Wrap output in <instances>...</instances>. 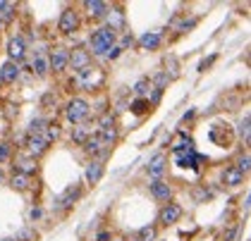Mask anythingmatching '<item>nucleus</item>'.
<instances>
[{"mask_svg": "<svg viewBox=\"0 0 251 241\" xmlns=\"http://www.w3.org/2000/svg\"><path fill=\"white\" fill-rule=\"evenodd\" d=\"M0 241H15V239H0Z\"/></svg>", "mask_w": 251, "mask_h": 241, "instance_id": "nucleus-47", "label": "nucleus"}, {"mask_svg": "<svg viewBox=\"0 0 251 241\" xmlns=\"http://www.w3.org/2000/svg\"><path fill=\"white\" fill-rule=\"evenodd\" d=\"M120 53H122V50H120L117 46H113V48H110V50L105 53V57H108V60H115V57H120Z\"/></svg>", "mask_w": 251, "mask_h": 241, "instance_id": "nucleus-38", "label": "nucleus"}, {"mask_svg": "<svg viewBox=\"0 0 251 241\" xmlns=\"http://www.w3.org/2000/svg\"><path fill=\"white\" fill-rule=\"evenodd\" d=\"M24 53H26L24 38L22 36L10 38V43H7V55H10V60H12V62H20L22 57H24Z\"/></svg>", "mask_w": 251, "mask_h": 241, "instance_id": "nucleus-11", "label": "nucleus"}, {"mask_svg": "<svg viewBox=\"0 0 251 241\" xmlns=\"http://www.w3.org/2000/svg\"><path fill=\"white\" fill-rule=\"evenodd\" d=\"M75 84L79 89H84V91H94V89H98L103 84V74L98 72L96 67H86V70L75 74Z\"/></svg>", "mask_w": 251, "mask_h": 241, "instance_id": "nucleus-3", "label": "nucleus"}, {"mask_svg": "<svg viewBox=\"0 0 251 241\" xmlns=\"http://www.w3.org/2000/svg\"><path fill=\"white\" fill-rule=\"evenodd\" d=\"M10 155H12V144H10V141H2V144H0V163L10 160Z\"/></svg>", "mask_w": 251, "mask_h": 241, "instance_id": "nucleus-34", "label": "nucleus"}, {"mask_svg": "<svg viewBox=\"0 0 251 241\" xmlns=\"http://www.w3.org/2000/svg\"><path fill=\"white\" fill-rule=\"evenodd\" d=\"M213 60H215V55H213V57H208V60H203V62H201V65H199V72H206V67H208V65H211Z\"/></svg>", "mask_w": 251, "mask_h": 241, "instance_id": "nucleus-41", "label": "nucleus"}, {"mask_svg": "<svg viewBox=\"0 0 251 241\" xmlns=\"http://www.w3.org/2000/svg\"><path fill=\"white\" fill-rule=\"evenodd\" d=\"M105 19H108V29H113L115 34H117V29L125 26V12H122L120 7H110L108 15H105Z\"/></svg>", "mask_w": 251, "mask_h": 241, "instance_id": "nucleus-17", "label": "nucleus"}, {"mask_svg": "<svg viewBox=\"0 0 251 241\" xmlns=\"http://www.w3.org/2000/svg\"><path fill=\"white\" fill-rule=\"evenodd\" d=\"M79 196H81V189H79V186H75V189H67V191H65V196L58 201V205H55V208H58V210H67V208H72V205H75V201H77Z\"/></svg>", "mask_w": 251, "mask_h": 241, "instance_id": "nucleus-18", "label": "nucleus"}, {"mask_svg": "<svg viewBox=\"0 0 251 241\" xmlns=\"http://www.w3.org/2000/svg\"><path fill=\"white\" fill-rule=\"evenodd\" d=\"M151 196H153L155 201H160V203H170V198H173V186L168 184L165 179H155L153 184H151Z\"/></svg>", "mask_w": 251, "mask_h": 241, "instance_id": "nucleus-6", "label": "nucleus"}, {"mask_svg": "<svg viewBox=\"0 0 251 241\" xmlns=\"http://www.w3.org/2000/svg\"><path fill=\"white\" fill-rule=\"evenodd\" d=\"M237 169L242 172V174H249V169H251V158H249V153H244V155H239V160H237Z\"/></svg>", "mask_w": 251, "mask_h": 241, "instance_id": "nucleus-31", "label": "nucleus"}, {"mask_svg": "<svg viewBox=\"0 0 251 241\" xmlns=\"http://www.w3.org/2000/svg\"><path fill=\"white\" fill-rule=\"evenodd\" d=\"M67 60H70V50L67 48H53L50 55H48V62H50L53 72H65L67 70Z\"/></svg>", "mask_w": 251, "mask_h": 241, "instance_id": "nucleus-5", "label": "nucleus"}, {"mask_svg": "<svg viewBox=\"0 0 251 241\" xmlns=\"http://www.w3.org/2000/svg\"><path fill=\"white\" fill-rule=\"evenodd\" d=\"M113 237H110V232H98L96 234V241H110Z\"/></svg>", "mask_w": 251, "mask_h": 241, "instance_id": "nucleus-40", "label": "nucleus"}, {"mask_svg": "<svg viewBox=\"0 0 251 241\" xmlns=\"http://www.w3.org/2000/svg\"><path fill=\"white\" fill-rule=\"evenodd\" d=\"M168 81H170V76H168V72H160V74H155V79L151 81V86H155L158 91H163V89L168 86Z\"/></svg>", "mask_w": 251, "mask_h": 241, "instance_id": "nucleus-32", "label": "nucleus"}, {"mask_svg": "<svg viewBox=\"0 0 251 241\" xmlns=\"http://www.w3.org/2000/svg\"><path fill=\"white\" fill-rule=\"evenodd\" d=\"M31 72L36 76H46L50 72V62H48V55L43 50H36V57L31 60Z\"/></svg>", "mask_w": 251, "mask_h": 241, "instance_id": "nucleus-12", "label": "nucleus"}, {"mask_svg": "<svg viewBox=\"0 0 251 241\" xmlns=\"http://www.w3.org/2000/svg\"><path fill=\"white\" fill-rule=\"evenodd\" d=\"M160 96H163V91H158V89H153V93H151V100H149V105H158Z\"/></svg>", "mask_w": 251, "mask_h": 241, "instance_id": "nucleus-39", "label": "nucleus"}, {"mask_svg": "<svg viewBox=\"0 0 251 241\" xmlns=\"http://www.w3.org/2000/svg\"><path fill=\"white\" fill-rule=\"evenodd\" d=\"M234 234H237V229H230V232L225 234V241H232V239H234Z\"/></svg>", "mask_w": 251, "mask_h": 241, "instance_id": "nucleus-44", "label": "nucleus"}, {"mask_svg": "<svg viewBox=\"0 0 251 241\" xmlns=\"http://www.w3.org/2000/svg\"><path fill=\"white\" fill-rule=\"evenodd\" d=\"M165 167H168V165H165V155H160V153H158L153 160L149 163V167H146V169H149V177H153V182H155V179H163Z\"/></svg>", "mask_w": 251, "mask_h": 241, "instance_id": "nucleus-14", "label": "nucleus"}, {"mask_svg": "<svg viewBox=\"0 0 251 241\" xmlns=\"http://www.w3.org/2000/svg\"><path fill=\"white\" fill-rule=\"evenodd\" d=\"M129 108H132V112H134V115H144V112L151 110V105H149V98H136Z\"/></svg>", "mask_w": 251, "mask_h": 241, "instance_id": "nucleus-28", "label": "nucleus"}, {"mask_svg": "<svg viewBox=\"0 0 251 241\" xmlns=\"http://www.w3.org/2000/svg\"><path fill=\"white\" fill-rule=\"evenodd\" d=\"M10 186L17 189V191H29V189H31V177H26V174H22V172H12Z\"/></svg>", "mask_w": 251, "mask_h": 241, "instance_id": "nucleus-21", "label": "nucleus"}, {"mask_svg": "<svg viewBox=\"0 0 251 241\" xmlns=\"http://www.w3.org/2000/svg\"><path fill=\"white\" fill-rule=\"evenodd\" d=\"M84 10L91 15V17H105L108 15V10H110V5L108 2H100V0H86L84 2Z\"/></svg>", "mask_w": 251, "mask_h": 241, "instance_id": "nucleus-15", "label": "nucleus"}, {"mask_svg": "<svg viewBox=\"0 0 251 241\" xmlns=\"http://www.w3.org/2000/svg\"><path fill=\"white\" fill-rule=\"evenodd\" d=\"M239 136L244 139V144H249V139H251V117L249 115H244V120L239 122Z\"/></svg>", "mask_w": 251, "mask_h": 241, "instance_id": "nucleus-26", "label": "nucleus"}, {"mask_svg": "<svg viewBox=\"0 0 251 241\" xmlns=\"http://www.w3.org/2000/svg\"><path fill=\"white\" fill-rule=\"evenodd\" d=\"M34 239H36V232L34 229H22L15 241H34Z\"/></svg>", "mask_w": 251, "mask_h": 241, "instance_id": "nucleus-35", "label": "nucleus"}, {"mask_svg": "<svg viewBox=\"0 0 251 241\" xmlns=\"http://www.w3.org/2000/svg\"><path fill=\"white\" fill-rule=\"evenodd\" d=\"M194 24H196V19H189V22H182V24L177 26V31H179V34H187L189 29H194Z\"/></svg>", "mask_w": 251, "mask_h": 241, "instance_id": "nucleus-36", "label": "nucleus"}, {"mask_svg": "<svg viewBox=\"0 0 251 241\" xmlns=\"http://www.w3.org/2000/svg\"><path fill=\"white\" fill-rule=\"evenodd\" d=\"M36 169H39V165H36L34 158H22V160L15 163V172H22V174H26V177L36 174Z\"/></svg>", "mask_w": 251, "mask_h": 241, "instance_id": "nucleus-20", "label": "nucleus"}, {"mask_svg": "<svg viewBox=\"0 0 251 241\" xmlns=\"http://www.w3.org/2000/svg\"><path fill=\"white\" fill-rule=\"evenodd\" d=\"M67 67H72V70H75V74L81 72V70H86V67H91V55H89V50H84V48H75V50L70 53Z\"/></svg>", "mask_w": 251, "mask_h": 241, "instance_id": "nucleus-4", "label": "nucleus"}, {"mask_svg": "<svg viewBox=\"0 0 251 241\" xmlns=\"http://www.w3.org/2000/svg\"><path fill=\"white\" fill-rule=\"evenodd\" d=\"M58 136H60V127H58V124H50V127H46V131H43V139H46L48 144H50V141H55Z\"/></svg>", "mask_w": 251, "mask_h": 241, "instance_id": "nucleus-33", "label": "nucleus"}, {"mask_svg": "<svg viewBox=\"0 0 251 241\" xmlns=\"http://www.w3.org/2000/svg\"><path fill=\"white\" fill-rule=\"evenodd\" d=\"M48 127V122L46 120H31V124H29V136H41L43 131Z\"/></svg>", "mask_w": 251, "mask_h": 241, "instance_id": "nucleus-30", "label": "nucleus"}, {"mask_svg": "<svg viewBox=\"0 0 251 241\" xmlns=\"http://www.w3.org/2000/svg\"><path fill=\"white\" fill-rule=\"evenodd\" d=\"M103 163L100 160H91L89 165H86V172H84V177H86V182L94 186V184H98L100 179H103Z\"/></svg>", "mask_w": 251, "mask_h": 241, "instance_id": "nucleus-13", "label": "nucleus"}, {"mask_svg": "<svg viewBox=\"0 0 251 241\" xmlns=\"http://www.w3.org/2000/svg\"><path fill=\"white\" fill-rule=\"evenodd\" d=\"M20 72H22L20 62L7 60V62L0 67V81H2V84H15V81L20 79Z\"/></svg>", "mask_w": 251, "mask_h": 241, "instance_id": "nucleus-9", "label": "nucleus"}, {"mask_svg": "<svg viewBox=\"0 0 251 241\" xmlns=\"http://www.w3.org/2000/svg\"><path fill=\"white\" fill-rule=\"evenodd\" d=\"M0 17H2L5 24L12 22V19H15V5H12V2H0Z\"/></svg>", "mask_w": 251, "mask_h": 241, "instance_id": "nucleus-27", "label": "nucleus"}, {"mask_svg": "<svg viewBox=\"0 0 251 241\" xmlns=\"http://www.w3.org/2000/svg\"><path fill=\"white\" fill-rule=\"evenodd\" d=\"M84 150H86L89 155H98L100 150H105V146L100 144V139H98V134H94V136H89V139L84 141Z\"/></svg>", "mask_w": 251, "mask_h": 241, "instance_id": "nucleus-22", "label": "nucleus"}, {"mask_svg": "<svg viewBox=\"0 0 251 241\" xmlns=\"http://www.w3.org/2000/svg\"><path fill=\"white\" fill-rule=\"evenodd\" d=\"M48 150V141L43 139V134L41 136H26V153L36 160L39 155H43Z\"/></svg>", "mask_w": 251, "mask_h": 241, "instance_id": "nucleus-10", "label": "nucleus"}, {"mask_svg": "<svg viewBox=\"0 0 251 241\" xmlns=\"http://www.w3.org/2000/svg\"><path fill=\"white\" fill-rule=\"evenodd\" d=\"M41 215H43V213H41V208H31V213H29V217H31V220H39Z\"/></svg>", "mask_w": 251, "mask_h": 241, "instance_id": "nucleus-42", "label": "nucleus"}, {"mask_svg": "<svg viewBox=\"0 0 251 241\" xmlns=\"http://www.w3.org/2000/svg\"><path fill=\"white\" fill-rule=\"evenodd\" d=\"M153 91V86H151V79H139L134 84V93L139 96V98H146L149 93Z\"/></svg>", "mask_w": 251, "mask_h": 241, "instance_id": "nucleus-25", "label": "nucleus"}, {"mask_svg": "<svg viewBox=\"0 0 251 241\" xmlns=\"http://www.w3.org/2000/svg\"><path fill=\"white\" fill-rule=\"evenodd\" d=\"M91 112V105L84 100V98H70L67 100V108H65V117L72 122V124H81Z\"/></svg>", "mask_w": 251, "mask_h": 241, "instance_id": "nucleus-2", "label": "nucleus"}, {"mask_svg": "<svg viewBox=\"0 0 251 241\" xmlns=\"http://www.w3.org/2000/svg\"><path fill=\"white\" fill-rule=\"evenodd\" d=\"M155 237H158V229H155L153 224L139 229V241H155Z\"/></svg>", "mask_w": 251, "mask_h": 241, "instance_id": "nucleus-29", "label": "nucleus"}, {"mask_svg": "<svg viewBox=\"0 0 251 241\" xmlns=\"http://www.w3.org/2000/svg\"><path fill=\"white\" fill-rule=\"evenodd\" d=\"M160 43H163L160 31H149V34H144V36L139 38V46L144 50H155V48H160Z\"/></svg>", "mask_w": 251, "mask_h": 241, "instance_id": "nucleus-16", "label": "nucleus"}, {"mask_svg": "<svg viewBox=\"0 0 251 241\" xmlns=\"http://www.w3.org/2000/svg\"><path fill=\"white\" fill-rule=\"evenodd\" d=\"M115 41H117V34L113 29L100 26V29H96V31L91 34V53H89V55L105 57V53L115 46Z\"/></svg>", "mask_w": 251, "mask_h": 241, "instance_id": "nucleus-1", "label": "nucleus"}, {"mask_svg": "<svg viewBox=\"0 0 251 241\" xmlns=\"http://www.w3.org/2000/svg\"><path fill=\"white\" fill-rule=\"evenodd\" d=\"M89 136H91V127H86V124H79V127L72 129V141L79 144V146H84V141H86Z\"/></svg>", "mask_w": 251, "mask_h": 241, "instance_id": "nucleus-24", "label": "nucleus"}, {"mask_svg": "<svg viewBox=\"0 0 251 241\" xmlns=\"http://www.w3.org/2000/svg\"><path fill=\"white\" fill-rule=\"evenodd\" d=\"M223 182H225V186H239L244 182V174H242L234 165H230L225 172H223Z\"/></svg>", "mask_w": 251, "mask_h": 241, "instance_id": "nucleus-19", "label": "nucleus"}, {"mask_svg": "<svg viewBox=\"0 0 251 241\" xmlns=\"http://www.w3.org/2000/svg\"><path fill=\"white\" fill-rule=\"evenodd\" d=\"M77 26H79V17L75 10H65V12L60 15L58 29L62 34H72V31H77Z\"/></svg>", "mask_w": 251, "mask_h": 241, "instance_id": "nucleus-8", "label": "nucleus"}, {"mask_svg": "<svg viewBox=\"0 0 251 241\" xmlns=\"http://www.w3.org/2000/svg\"><path fill=\"white\" fill-rule=\"evenodd\" d=\"M43 103H46V105H48V103H55V96H50V93L43 96Z\"/></svg>", "mask_w": 251, "mask_h": 241, "instance_id": "nucleus-43", "label": "nucleus"}, {"mask_svg": "<svg viewBox=\"0 0 251 241\" xmlns=\"http://www.w3.org/2000/svg\"><path fill=\"white\" fill-rule=\"evenodd\" d=\"M127 46H132V34H125V36H122V41H120V46H117V48L122 50V48H127Z\"/></svg>", "mask_w": 251, "mask_h": 241, "instance_id": "nucleus-37", "label": "nucleus"}, {"mask_svg": "<svg viewBox=\"0 0 251 241\" xmlns=\"http://www.w3.org/2000/svg\"><path fill=\"white\" fill-rule=\"evenodd\" d=\"M179 217H182V208L177 203H165L163 210H160V215H158V222L160 224H175Z\"/></svg>", "mask_w": 251, "mask_h": 241, "instance_id": "nucleus-7", "label": "nucleus"}, {"mask_svg": "<svg viewBox=\"0 0 251 241\" xmlns=\"http://www.w3.org/2000/svg\"><path fill=\"white\" fill-rule=\"evenodd\" d=\"M98 127H100V131L117 129V117L113 115V112H103V115H100V120H98Z\"/></svg>", "mask_w": 251, "mask_h": 241, "instance_id": "nucleus-23", "label": "nucleus"}, {"mask_svg": "<svg viewBox=\"0 0 251 241\" xmlns=\"http://www.w3.org/2000/svg\"><path fill=\"white\" fill-rule=\"evenodd\" d=\"M2 29H5V22H2V17H0V31H2Z\"/></svg>", "mask_w": 251, "mask_h": 241, "instance_id": "nucleus-46", "label": "nucleus"}, {"mask_svg": "<svg viewBox=\"0 0 251 241\" xmlns=\"http://www.w3.org/2000/svg\"><path fill=\"white\" fill-rule=\"evenodd\" d=\"M2 182H5V174H2V169H0V184H2Z\"/></svg>", "mask_w": 251, "mask_h": 241, "instance_id": "nucleus-45", "label": "nucleus"}]
</instances>
